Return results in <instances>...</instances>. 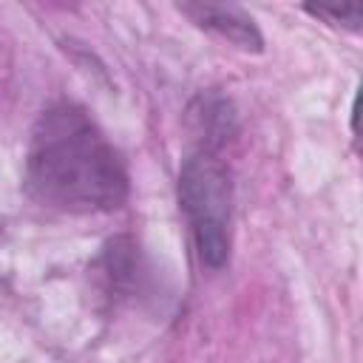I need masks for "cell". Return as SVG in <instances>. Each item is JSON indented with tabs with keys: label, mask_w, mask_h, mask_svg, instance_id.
Returning a JSON list of instances; mask_svg holds the SVG:
<instances>
[{
	"label": "cell",
	"mask_w": 363,
	"mask_h": 363,
	"mask_svg": "<svg viewBox=\"0 0 363 363\" xmlns=\"http://www.w3.org/2000/svg\"><path fill=\"white\" fill-rule=\"evenodd\" d=\"M26 182L37 201L68 213L113 210L128 196V176L116 150L74 105H54L37 119Z\"/></svg>",
	"instance_id": "obj_1"
},
{
	"label": "cell",
	"mask_w": 363,
	"mask_h": 363,
	"mask_svg": "<svg viewBox=\"0 0 363 363\" xmlns=\"http://www.w3.org/2000/svg\"><path fill=\"white\" fill-rule=\"evenodd\" d=\"M230 173L210 150L193 153L179 176V201L190 221L201 264L218 269L230 252Z\"/></svg>",
	"instance_id": "obj_2"
},
{
	"label": "cell",
	"mask_w": 363,
	"mask_h": 363,
	"mask_svg": "<svg viewBox=\"0 0 363 363\" xmlns=\"http://www.w3.org/2000/svg\"><path fill=\"white\" fill-rule=\"evenodd\" d=\"M184 14H190L201 28H210L230 43L241 48H261V37L252 26V20L235 9V6H213V3H187L182 6Z\"/></svg>",
	"instance_id": "obj_3"
},
{
	"label": "cell",
	"mask_w": 363,
	"mask_h": 363,
	"mask_svg": "<svg viewBox=\"0 0 363 363\" xmlns=\"http://www.w3.org/2000/svg\"><path fill=\"white\" fill-rule=\"evenodd\" d=\"M315 17H329V20H340L343 26H349V28H357V23H360V6H346V9H323V6H318V9H309Z\"/></svg>",
	"instance_id": "obj_4"
}]
</instances>
